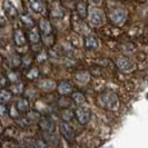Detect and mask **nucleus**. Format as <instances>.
Returning <instances> with one entry per match:
<instances>
[{
  "label": "nucleus",
  "mask_w": 148,
  "mask_h": 148,
  "mask_svg": "<svg viewBox=\"0 0 148 148\" xmlns=\"http://www.w3.org/2000/svg\"><path fill=\"white\" fill-rule=\"evenodd\" d=\"M98 104L107 110H115L119 106L118 97L112 90H105L98 96Z\"/></svg>",
  "instance_id": "nucleus-1"
},
{
  "label": "nucleus",
  "mask_w": 148,
  "mask_h": 148,
  "mask_svg": "<svg viewBox=\"0 0 148 148\" xmlns=\"http://www.w3.org/2000/svg\"><path fill=\"white\" fill-rule=\"evenodd\" d=\"M88 20L90 26L92 27H99L104 25L105 22V15L104 12L98 9V8L91 7L88 9Z\"/></svg>",
  "instance_id": "nucleus-2"
},
{
  "label": "nucleus",
  "mask_w": 148,
  "mask_h": 148,
  "mask_svg": "<svg viewBox=\"0 0 148 148\" xmlns=\"http://www.w3.org/2000/svg\"><path fill=\"white\" fill-rule=\"evenodd\" d=\"M126 11L125 9L121 7H117L114 8L109 14V19L111 20V22L114 25H117V26H121L125 20H126Z\"/></svg>",
  "instance_id": "nucleus-3"
},
{
  "label": "nucleus",
  "mask_w": 148,
  "mask_h": 148,
  "mask_svg": "<svg viewBox=\"0 0 148 148\" xmlns=\"http://www.w3.org/2000/svg\"><path fill=\"white\" fill-rule=\"evenodd\" d=\"M60 133L64 136V138L69 141H73L76 137V133H75L74 128L70 124H68L66 121H62L60 124Z\"/></svg>",
  "instance_id": "nucleus-4"
},
{
  "label": "nucleus",
  "mask_w": 148,
  "mask_h": 148,
  "mask_svg": "<svg viewBox=\"0 0 148 148\" xmlns=\"http://www.w3.org/2000/svg\"><path fill=\"white\" fill-rule=\"evenodd\" d=\"M39 127L41 129V132L44 134H50L53 133V128H55V124L52 121L51 118L49 117H41L39 120Z\"/></svg>",
  "instance_id": "nucleus-5"
},
{
  "label": "nucleus",
  "mask_w": 148,
  "mask_h": 148,
  "mask_svg": "<svg viewBox=\"0 0 148 148\" xmlns=\"http://www.w3.org/2000/svg\"><path fill=\"white\" fill-rule=\"evenodd\" d=\"M75 116L77 117L78 121L82 125H85V124H87L89 120H90V111L87 108L79 107L77 110L75 111Z\"/></svg>",
  "instance_id": "nucleus-6"
},
{
  "label": "nucleus",
  "mask_w": 148,
  "mask_h": 148,
  "mask_svg": "<svg viewBox=\"0 0 148 148\" xmlns=\"http://www.w3.org/2000/svg\"><path fill=\"white\" fill-rule=\"evenodd\" d=\"M116 64H117V67H118L121 71H124V73H129V71L133 70L134 68L133 62L128 59L127 57H124V56L123 57H119L118 59H117V61H116Z\"/></svg>",
  "instance_id": "nucleus-7"
},
{
  "label": "nucleus",
  "mask_w": 148,
  "mask_h": 148,
  "mask_svg": "<svg viewBox=\"0 0 148 148\" xmlns=\"http://www.w3.org/2000/svg\"><path fill=\"white\" fill-rule=\"evenodd\" d=\"M57 89H58V92H59L60 95H64V96L71 94V92H73V90H74L73 85L68 82H61L59 85H58Z\"/></svg>",
  "instance_id": "nucleus-8"
},
{
  "label": "nucleus",
  "mask_w": 148,
  "mask_h": 148,
  "mask_svg": "<svg viewBox=\"0 0 148 148\" xmlns=\"http://www.w3.org/2000/svg\"><path fill=\"white\" fill-rule=\"evenodd\" d=\"M39 29H40L41 34H42V37H44V36H49V35H52L51 23L49 22V20H47V19H42V20L40 21Z\"/></svg>",
  "instance_id": "nucleus-9"
},
{
  "label": "nucleus",
  "mask_w": 148,
  "mask_h": 148,
  "mask_svg": "<svg viewBox=\"0 0 148 148\" xmlns=\"http://www.w3.org/2000/svg\"><path fill=\"white\" fill-rule=\"evenodd\" d=\"M7 65L11 69H16L21 65V57L19 55H11L7 58Z\"/></svg>",
  "instance_id": "nucleus-10"
},
{
  "label": "nucleus",
  "mask_w": 148,
  "mask_h": 148,
  "mask_svg": "<svg viewBox=\"0 0 148 148\" xmlns=\"http://www.w3.org/2000/svg\"><path fill=\"white\" fill-rule=\"evenodd\" d=\"M3 7H5V11H6V15L8 16V18L9 19H15L18 15V12H17V9L12 6V3L10 1H5Z\"/></svg>",
  "instance_id": "nucleus-11"
},
{
  "label": "nucleus",
  "mask_w": 148,
  "mask_h": 148,
  "mask_svg": "<svg viewBox=\"0 0 148 148\" xmlns=\"http://www.w3.org/2000/svg\"><path fill=\"white\" fill-rule=\"evenodd\" d=\"M77 12H78V16L82 19H85L88 16V5H87V2H85V1L78 2L77 3Z\"/></svg>",
  "instance_id": "nucleus-12"
},
{
  "label": "nucleus",
  "mask_w": 148,
  "mask_h": 148,
  "mask_svg": "<svg viewBox=\"0 0 148 148\" xmlns=\"http://www.w3.org/2000/svg\"><path fill=\"white\" fill-rule=\"evenodd\" d=\"M14 37H15V42L17 46H25L26 45V36L21 29H16Z\"/></svg>",
  "instance_id": "nucleus-13"
},
{
  "label": "nucleus",
  "mask_w": 148,
  "mask_h": 148,
  "mask_svg": "<svg viewBox=\"0 0 148 148\" xmlns=\"http://www.w3.org/2000/svg\"><path fill=\"white\" fill-rule=\"evenodd\" d=\"M98 44H99V41L95 36H88L85 39V46L87 49H90V50L96 49L98 47Z\"/></svg>",
  "instance_id": "nucleus-14"
},
{
  "label": "nucleus",
  "mask_w": 148,
  "mask_h": 148,
  "mask_svg": "<svg viewBox=\"0 0 148 148\" xmlns=\"http://www.w3.org/2000/svg\"><path fill=\"white\" fill-rule=\"evenodd\" d=\"M28 39L31 44H38L39 40H40V35H39V31L36 28H32L28 31Z\"/></svg>",
  "instance_id": "nucleus-15"
},
{
  "label": "nucleus",
  "mask_w": 148,
  "mask_h": 148,
  "mask_svg": "<svg viewBox=\"0 0 148 148\" xmlns=\"http://www.w3.org/2000/svg\"><path fill=\"white\" fill-rule=\"evenodd\" d=\"M16 107H17V109H18L19 112H26V111H28L29 110V101H28V99H26V98L20 99L16 104Z\"/></svg>",
  "instance_id": "nucleus-16"
},
{
  "label": "nucleus",
  "mask_w": 148,
  "mask_h": 148,
  "mask_svg": "<svg viewBox=\"0 0 148 148\" xmlns=\"http://www.w3.org/2000/svg\"><path fill=\"white\" fill-rule=\"evenodd\" d=\"M7 79H8V82H12V85H14V84H19L20 75L18 74L16 70H10L7 75Z\"/></svg>",
  "instance_id": "nucleus-17"
},
{
  "label": "nucleus",
  "mask_w": 148,
  "mask_h": 148,
  "mask_svg": "<svg viewBox=\"0 0 148 148\" xmlns=\"http://www.w3.org/2000/svg\"><path fill=\"white\" fill-rule=\"evenodd\" d=\"M11 97H12V94H11L8 89H2V90H0V101H1L2 104H6L8 101H10Z\"/></svg>",
  "instance_id": "nucleus-18"
},
{
  "label": "nucleus",
  "mask_w": 148,
  "mask_h": 148,
  "mask_svg": "<svg viewBox=\"0 0 148 148\" xmlns=\"http://www.w3.org/2000/svg\"><path fill=\"white\" fill-rule=\"evenodd\" d=\"M30 8L35 12H41L44 10V2L42 1H29Z\"/></svg>",
  "instance_id": "nucleus-19"
},
{
  "label": "nucleus",
  "mask_w": 148,
  "mask_h": 148,
  "mask_svg": "<svg viewBox=\"0 0 148 148\" xmlns=\"http://www.w3.org/2000/svg\"><path fill=\"white\" fill-rule=\"evenodd\" d=\"M9 91L11 94H14V95H21L22 92H23V86H22V84H20V82L19 84H14V85L10 86Z\"/></svg>",
  "instance_id": "nucleus-20"
},
{
  "label": "nucleus",
  "mask_w": 148,
  "mask_h": 148,
  "mask_svg": "<svg viewBox=\"0 0 148 148\" xmlns=\"http://www.w3.org/2000/svg\"><path fill=\"white\" fill-rule=\"evenodd\" d=\"M39 86L42 89H46V90H51L56 87V84L55 82H52L50 79H45L44 82H41L39 84Z\"/></svg>",
  "instance_id": "nucleus-21"
},
{
  "label": "nucleus",
  "mask_w": 148,
  "mask_h": 148,
  "mask_svg": "<svg viewBox=\"0 0 148 148\" xmlns=\"http://www.w3.org/2000/svg\"><path fill=\"white\" fill-rule=\"evenodd\" d=\"M71 99H73V101L76 103L77 105H82L85 103V96L82 95V92H79V91H77V92H74L73 94V97H71Z\"/></svg>",
  "instance_id": "nucleus-22"
},
{
  "label": "nucleus",
  "mask_w": 148,
  "mask_h": 148,
  "mask_svg": "<svg viewBox=\"0 0 148 148\" xmlns=\"http://www.w3.org/2000/svg\"><path fill=\"white\" fill-rule=\"evenodd\" d=\"M58 103H59L60 107L66 108V109H69V107H70L71 104H73V99H70V98H68V97H61Z\"/></svg>",
  "instance_id": "nucleus-23"
},
{
  "label": "nucleus",
  "mask_w": 148,
  "mask_h": 148,
  "mask_svg": "<svg viewBox=\"0 0 148 148\" xmlns=\"http://www.w3.org/2000/svg\"><path fill=\"white\" fill-rule=\"evenodd\" d=\"M52 18H62L64 16V10L62 7H53L51 8V12H50Z\"/></svg>",
  "instance_id": "nucleus-24"
},
{
  "label": "nucleus",
  "mask_w": 148,
  "mask_h": 148,
  "mask_svg": "<svg viewBox=\"0 0 148 148\" xmlns=\"http://www.w3.org/2000/svg\"><path fill=\"white\" fill-rule=\"evenodd\" d=\"M17 130H16V128L14 127H9L7 128L6 130H5V137H8V139H14L16 136H17Z\"/></svg>",
  "instance_id": "nucleus-25"
},
{
  "label": "nucleus",
  "mask_w": 148,
  "mask_h": 148,
  "mask_svg": "<svg viewBox=\"0 0 148 148\" xmlns=\"http://www.w3.org/2000/svg\"><path fill=\"white\" fill-rule=\"evenodd\" d=\"M18 145L14 139H6L1 143V148H17Z\"/></svg>",
  "instance_id": "nucleus-26"
},
{
  "label": "nucleus",
  "mask_w": 148,
  "mask_h": 148,
  "mask_svg": "<svg viewBox=\"0 0 148 148\" xmlns=\"http://www.w3.org/2000/svg\"><path fill=\"white\" fill-rule=\"evenodd\" d=\"M61 117L64 119V121L68 123V120H70V119H73L75 117V112H73L70 109H65L62 111V116Z\"/></svg>",
  "instance_id": "nucleus-27"
},
{
  "label": "nucleus",
  "mask_w": 148,
  "mask_h": 148,
  "mask_svg": "<svg viewBox=\"0 0 148 148\" xmlns=\"http://www.w3.org/2000/svg\"><path fill=\"white\" fill-rule=\"evenodd\" d=\"M21 20H22V22L26 25V27H28V28H30V29L34 28V20L31 19V17H29L28 15L22 16Z\"/></svg>",
  "instance_id": "nucleus-28"
},
{
  "label": "nucleus",
  "mask_w": 148,
  "mask_h": 148,
  "mask_svg": "<svg viewBox=\"0 0 148 148\" xmlns=\"http://www.w3.org/2000/svg\"><path fill=\"white\" fill-rule=\"evenodd\" d=\"M8 112H9V115H10L12 118H18L19 111H18V109H17L16 105H11V106L9 107V109H8Z\"/></svg>",
  "instance_id": "nucleus-29"
},
{
  "label": "nucleus",
  "mask_w": 148,
  "mask_h": 148,
  "mask_svg": "<svg viewBox=\"0 0 148 148\" xmlns=\"http://www.w3.org/2000/svg\"><path fill=\"white\" fill-rule=\"evenodd\" d=\"M42 42L47 46H51L53 45V36L52 35H49V36H44L42 37Z\"/></svg>",
  "instance_id": "nucleus-30"
},
{
  "label": "nucleus",
  "mask_w": 148,
  "mask_h": 148,
  "mask_svg": "<svg viewBox=\"0 0 148 148\" xmlns=\"http://www.w3.org/2000/svg\"><path fill=\"white\" fill-rule=\"evenodd\" d=\"M38 76H39V71H38V69H30L29 70V73L27 74V77L29 78V79H35V78H37Z\"/></svg>",
  "instance_id": "nucleus-31"
},
{
  "label": "nucleus",
  "mask_w": 148,
  "mask_h": 148,
  "mask_svg": "<svg viewBox=\"0 0 148 148\" xmlns=\"http://www.w3.org/2000/svg\"><path fill=\"white\" fill-rule=\"evenodd\" d=\"M32 148H48V146L45 140H36L32 145Z\"/></svg>",
  "instance_id": "nucleus-32"
},
{
  "label": "nucleus",
  "mask_w": 148,
  "mask_h": 148,
  "mask_svg": "<svg viewBox=\"0 0 148 148\" xmlns=\"http://www.w3.org/2000/svg\"><path fill=\"white\" fill-rule=\"evenodd\" d=\"M27 118L29 120H35V119H39L40 120V116L37 111H29L28 115H27Z\"/></svg>",
  "instance_id": "nucleus-33"
},
{
  "label": "nucleus",
  "mask_w": 148,
  "mask_h": 148,
  "mask_svg": "<svg viewBox=\"0 0 148 148\" xmlns=\"http://www.w3.org/2000/svg\"><path fill=\"white\" fill-rule=\"evenodd\" d=\"M8 85V79L7 77H5V76H1L0 75V90H2V89H5L7 87Z\"/></svg>",
  "instance_id": "nucleus-34"
},
{
  "label": "nucleus",
  "mask_w": 148,
  "mask_h": 148,
  "mask_svg": "<svg viewBox=\"0 0 148 148\" xmlns=\"http://www.w3.org/2000/svg\"><path fill=\"white\" fill-rule=\"evenodd\" d=\"M6 26H7V19L3 16H0V32L6 28Z\"/></svg>",
  "instance_id": "nucleus-35"
},
{
  "label": "nucleus",
  "mask_w": 148,
  "mask_h": 148,
  "mask_svg": "<svg viewBox=\"0 0 148 148\" xmlns=\"http://www.w3.org/2000/svg\"><path fill=\"white\" fill-rule=\"evenodd\" d=\"M7 112H8L7 107H6L5 105L0 104V117H2V116H5V115H6Z\"/></svg>",
  "instance_id": "nucleus-36"
},
{
  "label": "nucleus",
  "mask_w": 148,
  "mask_h": 148,
  "mask_svg": "<svg viewBox=\"0 0 148 148\" xmlns=\"http://www.w3.org/2000/svg\"><path fill=\"white\" fill-rule=\"evenodd\" d=\"M46 58H47V56L44 55V52H40V53H38L37 55V61L38 62H42Z\"/></svg>",
  "instance_id": "nucleus-37"
},
{
  "label": "nucleus",
  "mask_w": 148,
  "mask_h": 148,
  "mask_svg": "<svg viewBox=\"0 0 148 148\" xmlns=\"http://www.w3.org/2000/svg\"><path fill=\"white\" fill-rule=\"evenodd\" d=\"M1 61H2V59H1V57H0V65H1Z\"/></svg>",
  "instance_id": "nucleus-38"
}]
</instances>
